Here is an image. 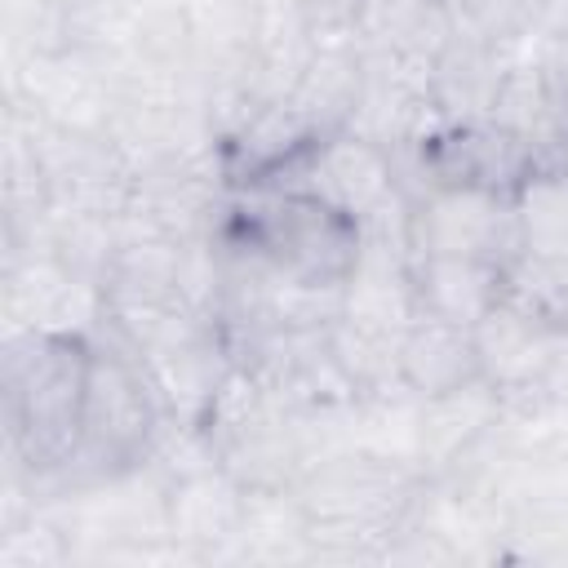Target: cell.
Instances as JSON below:
<instances>
[{
	"label": "cell",
	"mask_w": 568,
	"mask_h": 568,
	"mask_svg": "<svg viewBox=\"0 0 568 568\" xmlns=\"http://www.w3.org/2000/svg\"><path fill=\"white\" fill-rule=\"evenodd\" d=\"M413 164L422 173V191L470 186L493 195H519L524 182L546 169L541 155L497 120H439L417 138Z\"/></svg>",
	"instance_id": "5b68a950"
},
{
	"label": "cell",
	"mask_w": 568,
	"mask_h": 568,
	"mask_svg": "<svg viewBox=\"0 0 568 568\" xmlns=\"http://www.w3.org/2000/svg\"><path fill=\"white\" fill-rule=\"evenodd\" d=\"M408 253H444V257H479L497 266H515L524 257L515 195L470 191V186H430L404 213Z\"/></svg>",
	"instance_id": "277c9868"
},
{
	"label": "cell",
	"mask_w": 568,
	"mask_h": 568,
	"mask_svg": "<svg viewBox=\"0 0 568 568\" xmlns=\"http://www.w3.org/2000/svg\"><path fill=\"white\" fill-rule=\"evenodd\" d=\"M448 18L457 36H470L493 49H510L537 36L541 0H448Z\"/></svg>",
	"instance_id": "5bb4252c"
},
{
	"label": "cell",
	"mask_w": 568,
	"mask_h": 568,
	"mask_svg": "<svg viewBox=\"0 0 568 568\" xmlns=\"http://www.w3.org/2000/svg\"><path fill=\"white\" fill-rule=\"evenodd\" d=\"M475 382H484L475 328L413 315V324L399 333V386L417 399H439Z\"/></svg>",
	"instance_id": "9c48e42d"
},
{
	"label": "cell",
	"mask_w": 568,
	"mask_h": 568,
	"mask_svg": "<svg viewBox=\"0 0 568 568\" xmlns=\"http://www.w3.org/2000/svg\"><path fill=\"white\" fill-rule=\"evenodd\" d=\"M506 67L510 62L501 49L453 31V40L430 62V80H426L439 120H488Z\"/></svg>",
	"instance_id": "30bf717a"
},
{
	"label": "cell",
	"mask_w": 568,
	"mask_h": 568,
	"mask_svg": "<svg viewBox=\"0 0 568 568\" xmlns=\"http://www.w3.org/2000/svg\"><path fill=\"white\" fill-rule=\"evenodd\" d=\"M93 342L84 333L22 328L4 346V426L13 457L44 475L67 470L80 448Z\"/></svg>",
	"instance_id": "7a4b0ae2"
},
{
	"label": "cell",
	"mask_w": 568,
	"mask_h": 568,
	"mask_svg": "<svg viewBox=\"0 0 568 568\" xmlns=\"http://www.w3.org/2000/svg\"><path fill=\"white\" fill-rule=\"evenodd\" d=\"M559 169H568V129H564V142H559Z\"/></svg>",
	"instance_id": "e0dca14e"
},
{
	"label": "cell",
	"mask_w": 568,
	"mask_h": 568,
	"mask_svg": "<svg viewBox=\"0 0 568 568\" xmlns=\"http://www.w3.org/2000/svg\"><path fill=\"white\" fill-rule=\"evenodd\" d=\"M408 501V475L395 457L351 453L311 470L297 488V506L306 515V537H368L386 528Z\"/></svg>",
	"instance_id": "8992f818"
},
{
	"label": "cell",
	"mask_w": 568,
	"mask_h": 568,
	"mask_svg": "<svg viewBox=\"0 0 568 568\" xmlns=\"http://www.w3.org/2000/svg\"><path fill=\"white\" fill-rule=\"evenodd\" d=\"M435 4H448V0H435Z\"/></svg>",
	"instance_id": "ac0fdd59"
},
{
	"label": "cell",
	"mask_w": 568,
	"mask_h": 568,
	"mask_svg": "<svg viewBox=\"0 0 568 568\" xmlns=\"http://www.w3.org/2000/svg\"><path fill=\"white\" fill-rule=\"evenodd\" d=\"M217 235L306 288H346L364 253V222L302 186H240Z\"/></svg>",
	"instance_id": "6da1fadb"
},
{
	"label": "cell",
	"mask_w": 568,
	"mask_h": 568,
	"mask_svg": "<svg viewBox=\"0 0 568 568\" xmlns=\"http://www.w3.org/2000/svg\"><path fill=\"white\" fill-rule=\"evenodd\" d=\"M302 18L311 31V44H359L364 40V18L368 0H302Z\"/></svg>",
	"instance_id": "9a60e30c"
},
{
	"label": "cell",
	"mask_w": 568,
	"mask_h": 568,
	"mask_svg": "<svg viewBox=\"0 0 568 568\" xmlns=\"http://www.w3.org/2000/svg\"><path fill=\"white\" fill-rule=\"evenodd\" d=\"M524 257L568 262V169H537L515 195Z\"/></svg>",
	"instance_id": "4fadbf2b"
},
{
	"label": "cell",
	"mask_w": 568,
	"mask_h": 568,
	"mask_svg": "<svg viewBox=\"0 0 568 568\" xmlns=\"http://www.w3.org/2000/svg\"><path fill=\"white\" fill-rule=\"evenodd\" d=\"M364 98V44H324L306 58L288 102L302 111V120L328 138L342 133Z\"/></svg>",
	"instance_id": "8fae6325"
},
{
	"label": "cell",
	"mask_w": 568,
	"mask_h": 568,
	"mask_svg": "<svg viewBox=\"0 0 568 568\" xmlns=\"http://www.w3.org/2000/svg\"><path fill=\"white\" fill-rule=\"evenodd\" d=\"M271 186H302L368 226V222L386 217L390 204L399 200V164L386 146L368 142L355 129H342V133L320 138L293 164V173Z\"/></svg>",
	"instance_id": "52a82bcc"
},
{
	"label": "cell",
	"mask_w": 568,
	"mask_h": 568,
	"mask_svg": "<svg viewBox=\"0 0 568 568\" xmlns=\"http://www.w3.org/2000/svg\"><path fill=\"white\" fill-rule=\"evenodd\" d=\"M408 275H413L417 315L448 320V324H462V328H475L488 311H497L506 302V284H510V271L497 266V262L444 257V253L413 257Z\"/></svg>",
	"instance_id": "ba28073f"
},
{
	"label": "cell",
	"mask_w": 568,
	"mask_h": 568,
	"mask_svg": "<svg viewBox=\"0 0 568 568\" xmlns=\"http://www.w3.org/2000/svg\"><path fill=\"white\" fill-rule=\"evenodd\" d=\"M532 67H537L541 84L550 89V98L559 102V111L568 115V31H555V36H537V53H532Z\"/></svg>",
	"instance_id": "2e32d148"
},
{
	"label": "cell",
	"mask_w": 568,
	"mask_h": 568,
	"mask_svg": "<svg viewBox=\"0 0 568 568\" xmlns=\"http://www.w3.org/2000/svg\"><path fill=\"white\" fill-rule=\"evenodd\" d=\"M488 120H497L501 129H510L519 142H528L541 164L559 169V142H564V129H568V115L559 111V102L550 98V89L541 84L532 58L528 62H510L506 75H501V89L493 98V111Z\"/></svg>",
	"instance_id": "7c38bea8"
},
{
	"label": "cell",
	"mask_w": 568,
	"mask_h": 568,
	"mask_svg": "<svg viewBox=\"0 0 568 568\" xmlns=\"http://www.w3.org/2000/svg\"><path fill=\"white\" fill-rule=\"evenodd\" d=\"M160 404L164 395L133 342L93 346L80 448L67 470H80L84 479H98V484H115L129 470H138V462L155 444Z\"/></svg>",
	"instance_id": "3957f363"
}]
</instances>
